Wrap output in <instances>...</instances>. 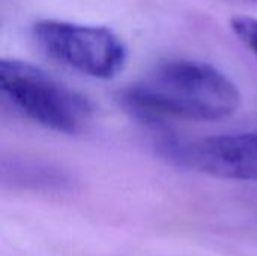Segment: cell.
Returning a JSON list of instances; mask_svg holds the SVG:
<instances>
[{"label":"cell","instance_id":"6da1fadb","mask_svg":"<svg viewBox=\"0 0 257 256\" xmlns=\"http://www.w3.org/2000/svg\"><path fill=\"white\" fill-rule=\"evenodd\" d=\"M120 104L146 124L218 122L236 113L241 92L214 65L181 57L161 60L125 88Z\"/></svg>","mask_w":257,"mask_h":256},{"label":"cell","instance_id":"3957f363","mask_svg":"<svg viewBox=\"0 0 257 256\" xmlns=\"http://www.w3.org/2000/svg\"><path fill=\"white\" fill-rule=\"evenodd\" d=\"M30 35L48 59L90 78H114L128 60L125 42L105 26L50 18L36 21Z\"/></svg>","mask_w":257,"mask_h":256},{"label":"cell","instance_id":"52a82bcc","mask_svg":"<svg viewBox=\"0 0 257 256\" xmlns=\"http://www.w3.org/2000/svg\"><path fill=\"white\" fill-rule=\"evenodd\" d=\"M236 2H242V3H248V5H254V6H257V0H236Z\"/></svg>","mask_w":257,"mask_h":256},{"label":"cell","instance_id":"5b68a950","mask_svg":"<svg viewBox=\"0 0 257 256\" xmlns=\"http://www.w3.org/2000/svg\"><path fill=\"white\" fill-rule=\"evenodd\" d=\"M3 186L12 189L45 192V193H63L72 189L71 178L51 166L27 163V161H3L2 166Z\"/></svg>","mask_w":257,"mask_h":256},{"label":"cell","instance_id":"8992f818","mask_svg":"<svg viewBox=\"0 0 257 256\" xmlns=\"http://www.w3.org/2000/svg\"><path fill=\"white\" fill-rule=\"evenodd\" d=\"M230 29L257 60V18L244 15L233 17L230 20Z\"/></svg>","mask_w":257,"mask_h":256},{"label":"cell","instance_id":"277c9868","mask_svg":"<svg viewBox=\"0 0 257 256\" xmlns=\"http://www.w3.org/2000/svg\"><path fill=\"white\" fill-rule=\"evenodd\" d=\"M158 149L179 167L221 180L257 183V131L166 140Z\"/></svg>","mask_w":257,"mask_h":256},{"label":"cell","instance_id":"7a4b0ae2","mask_svg":"<svg viewBox=\"0 0 257 256\" xmlns=\"http://www.w3.org/2000/svg\"><path fill=\"white\" fill-rule=\"evenodd\" d=\"M0 91L23 118L59 134H80L93 118V106L83 94L23 60L2 59Z\"/></svg>","mask_w":257,"mask_h":256}]
</instances>
